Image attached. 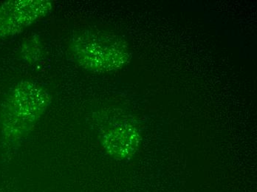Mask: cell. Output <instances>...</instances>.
<instances>
[{
    "mask_svg": "<svg viewBox=\"0 0 257 192\" xmlns=\"http://www.w3.org/2000/svg\"><path fill=\"white\" fill-rule=\"evenodd\" d=\"M49 90L41 83L22 80L8 93L0 110L3 143L14 147L30 135L51 105Z\"/></svg>",
    "mask_w": 257,
    "mask_h": 192,
    "instance_id": "obj_1",
    "label": "cell"
},
{
    "mask_svg": "<svg viewBox=\"0 0 257 192\" xmlns=\"http://www.w3.org/2000/svg\"><path fill=\"white\" fill-rule=\"evenodd\" d=\"M70 59L83 70L95 73H110L126 67L131 52L126 40L104 30H79L67 45Z\"/></svg>",
    "mask_w": 257,
    "mask_h": 192,
    "instance_id": "obj_2",
    "label": "cell"
},
{
    "mask_svg": "<svg viewBox=\"0 0 257 192\" xmlns=\"http://www.w3.org/2000/svg\"><path fill=\"white\" fill-rule=\"evenodd\" d=\"M54 9L50 0H9L0 4V39L18 35L48 17Z\"/></svg>",
    "mask_w": 257,
    "mask_h": 192,
    "instance_id": "obj_3",
    "label": "cell"
},
{
    "mask_svg": "<svg viewBox=\"0 0 257 192\" xmlns=\"http://www.w3.org/2000/svg\"><path fill=\"white\" fill-rule=\"evenodd\" d=\"M142 140L138 125L125 117L111 120L100 129V144L104 152L115 160L133 158L139 151Z\"/></svg>",
    "mask_w": 257,
    "mask_h": 192,
    "instance_id": "obj_4",
    "label": "cell"
},
{
    "mask_svg": "<svg viewBox=\"0 0 257 192\" xmlns=\"http://www.w3.org/2000/svg\"><path fill=\"white\" fill-rule=\"evenodd\" d=\"M20 56L25 62L31 65L37 63L43 57L44 45L40 37L33 35L28 37L20 47Z\"/></svg>",
    "mask_w": 257,
    "mask_h": 192,
    "instance_id": "obj_5",
    "label": "cell"
}]
</instances>
